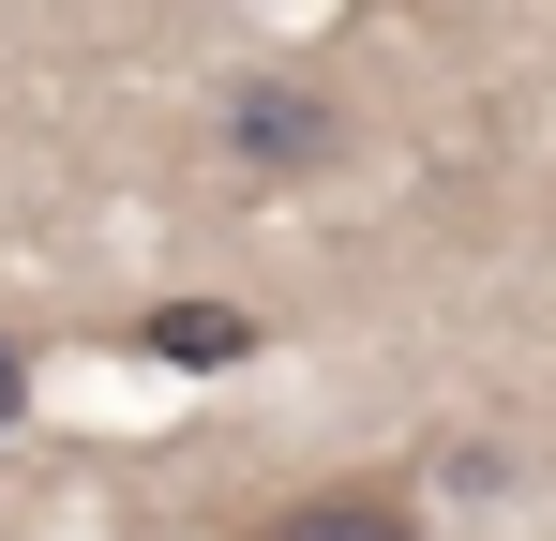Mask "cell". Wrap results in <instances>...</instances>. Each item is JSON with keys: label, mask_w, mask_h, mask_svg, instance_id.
I'll return each mask as SVG.
<instances>
[{"label": "cell", "mask_w": 556, "mask_h": 541, "mask_svg": "<svg viewBox=\"0 0 556 541\" xmlns=\"http://www.w3.org/2000/svg\"><path fill=\"white\" fill-rule=\"evenodd\" d=\"M136 347L166 361V376H226V361H256V316H241V301H151Z\"/></svg>", "instance_id": "3"}, {"label": "cell", "mask_w": 556, "mask_h": 541, "mask_svg": "<svg viewBox=\"0 0 556 541\" xmlns=\"http://www.w3.org/2000/svg\"><path fill=\"white\" fill-rule=\"evenodd\" d=\"M241 541H421V512L391 481H316V496H271Z\"/></svg>", "instance_id": "2"}, {"label": "cell", "mask_w": 556, "mask_h": 541, "mask_svg": "<svg viewBox=\"0 0 556 541\" xmlns=\"http://www.w3.org/2000/svg\"><path fill=\"white\" fill-rule=\"evenodd\" d=\"M226 151H241L256 180H331L346 166V105H331L316 76H241L226 90Z\"/></svg>", "instance_id": "1"}, {"label": "cell", "mask_w": 556, "mask_h": 541, "mask_svg": "<svg viewBox=\"0 0 556 541\" xmlns=\"http://www.w3.org/2000/svg\"><path fill=\"white\" fill-rule=\"evenodd\" d=\"M15 422H30V347L0 331V437H15Z\"/></svg>", "instance_id": "4"}]
</instances>
